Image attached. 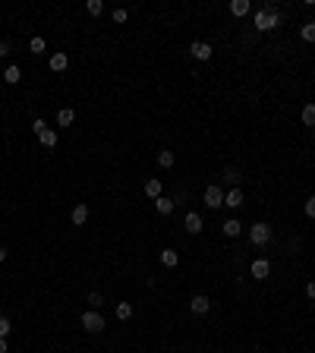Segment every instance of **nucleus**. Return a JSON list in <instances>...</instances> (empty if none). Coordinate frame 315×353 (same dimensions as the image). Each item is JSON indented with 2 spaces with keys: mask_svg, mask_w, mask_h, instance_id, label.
Instances as JSON below:
<instances>
[{
  "mask_svg": "<svg viewBox=\"0 0 315 353\" xmlns=\"http://www.w3.org/2000/svg\"><path fill=\"white\" fill-rule=\"evenodd\" d=\"M274 26H281V13H277V7H265L255 13V29L259 32H271Z\"/></svg>",
  "mask_w": 315,
  "mask_h": 353,
  "instance_id": "1",
  "label": "nucleus"
},
{
  "mask_svg": "<svg viewBox=\"0 0 315 353\" xmlns=\"http://www.w3.org/2000/svg\"><path fill=\"white\" fill-rule=\"evenodd\" d=\"M249 243L252 246H268L271 243V227H268L265 221H255V224L249 227Z\"/></svg>",
  "mask_w": 315,
  "mask_h": 353,
  "instance_id": "2",
  "label": "nucleus"
},
{
  "mask_svg": "<svg viewBox=\"0 0 315 353\" xmlns=\"http://www.w3.org/2000/svg\"><path fill=\"white\" fill-rule=\"evenodd\" d=\"M82 328H85L88 334H98V331H104L108 325H104V315H101V312L88 309V312H82Z\"/></svg>",
  "mask_w": 315,
  "mask_h": 353,
  "instance_id": "3",
  "label": "nucleus"
},
{
  "mask_svg": "<svg viewBox=\"0 0 315 353\" xmlns=\"http://www.w3.org/2000/svg\"><path fill=\"white\" fill-rule=\"evenodd\" d=\"M189 54L195 57V60H212V44H208V41H192L189 44Z\"/></svg>",
  "mask_w": 315,
  "mask_h": 353,
  "instance_id": "4",
  "label": "nucleus"
},
{
  "mask_svg": "<svg viewBox=\"0 0 315 353\" xmlns=\"http://www.w3.org/2000/svg\"><path fill=\"white\" fill-rule=\"evenodd\" d=\"M205 205L208 208H221V205H224V193H221V186H208V190H205Z\"/></svg>",
  "mask_w": 315,
  "mask_h": 353,
  "instance_id": "5",
  "label": "nucleus"
},
{
  "mask_svg": "<svg viewBox=\"0 0 315 353\" xmlns=\"http://www.w3.org/2000/svg\"><path fill=\"white\" fill-rule=\"evenodd\" d=\"M249 272H252V278H259V281H265L268 275H271V262H268V258H255V262H252V268H249Z\"/></svg>",
  "mask_w": 315,
  "mask_h": 353,
  "instance_id": "6",
  "label": "nucleus"
},
{
  "mask_svg": "<svg viewBox=\"0 0 315 353\" xmlns=\"http://www.w3.org/2000/svg\"><path fill=\"white\" fill-rule=\"evenodd\" d=\"M224 205L227 208H240L243 205V190H240V186H230V190L224 193Z\"/></svg>",
  "mask_w": 315,
  "mask_h": 353,
  "instance_id": "7",
  "label": "nucleus"
},
{
  "mask_svg": "<svg viewBox=\"0 0 315 353\" xmlns=\"http://www.w3.org/2000/svg\"><path fill=\"white\" fill-rule=\"evenodd\" d=\"M189 309H192L195 315H205L208 309H212V303H208V297H202V293H199V297L189 300Z\"/></svg>",
  "mask_w": 315,
  "mask_h": 353,
  "instance_id": "8",
  "label": "nucleus"
},
{
  "mask_svg": "<svg viewBox=\"0 0 315 353\" xmlns=\"http://www.w3.org/2000/svg\"><path fill=\"white\" fill-rule=\"evenodd\" d=\"M183 227H186V233H202V215H186V221H183Z\"/></svg>",
  "mask_w": 315,
  "mask_h": 353,
  "instance_id": "9",
  "label": "nucleus"
},
{
  "mask_svg": "<svg viewBox=\"0 0 315 353\" xmlns=\"http://www.w3.org/2000/svg\"><path fill=\"white\" fill-rule=\"evenodd\" d=\"M69 218H73V224H76V227H82L85 221H88V205H82V202H79V205L73 208V215H69Z\"/></svg>",
  "mask_w": 315,
  "mask_h": 353,
  "instance_id": "10",
  "label": "nucleus"
},
{
  "mask_svg": "<svg viewBox=\"0 0 315 353\" xmlns=\"http://www.w3.org/2000/svg\"><path fill=\"white\" fill-rule=\"evenodd\" d=\"M221 230H224V237H240V230H243V224L237 218H227L224 224H221Z\"/></svg>",
  "mask_w": 315,
  "mask_h": 353,
  "instance_id": "11",
  "label": "nucleus"
},
{
  "mask_svg": "<svg viewBox=\"0 0 315 353\" xmlns=\"http://www.w3.org/2000/svg\"><path fill=\"white\" fill-rule=\"evenodd\" d=\"M66 66H69V57H66L63 51H57V54L51 57V69H54V73H63Z\"/></svg>",
  "mask_w": 315,
  "mask_h": 353,
  "instance_id": "12",
  "label": "nucleus"
},
{
  "mask_svg": "<svg viewBox=\"0 0 315 353\" xmlns=\"http://www.w3.org/2000/svg\"><path fill=\"white\" fill-rule=\"evenodd\" d=\"M161 190H164V186H161L158 176H151V180L145 183V196H148V199H161Z\"/></svg>",
  "mask_w": 315,
  "mask_h": 353,
  "instance_id": "13",
  "label": "nucleus"
},
{
  "mask_svg": "<svg viewBox=\"0 0 315 353\" xmlns=\"http://www.w3.org/2000/svg\"><path fill=\"white\" fill-rule=\"evenodd\" d=\"M161 265H164V268H177L180 265L177 249H164V252H161Z\"/></svg>",
  "mask_w": 315,
  "mask_h": 353,
  "instance_id": "14",
  "label": "nucleus"
},
{
  "mask_svg": "<svg viewBox=\"0 0 315 353\" xmlns=\"http://www.w3.org/2000/svg\"><path fill=\"white\" fill-rule=\"evenodd\" d=\"M249 10H252L249 0H233V4H230V13H233V16H246Z\"/></svg>",
  "mask_w": 315,
  "mask_h": 353,
  "instance_id": "15",
  "label": "nucleus"
},
{
  "mask_svg": "<svg viewBox=\"0 0 315 353\" xmlns=\"http://www.w3.org/2000/svg\"><path fill=\"white\" fill-rule=\"evenodd\" d=\"M76 120V114H73V108H60V111H57V123H60V126H69V123H73Z\"/></svg>",
  "mask_w": 315,
  "mask_h": 353,
  "instance_id": "16",
  "label": "nucleus"
},
{
  "mask_svg": "<svg viewBox=\"0 0 315 353\" xmlns=\"http://www.w3.org/2000/svg\"><path fill=\"white\" fill-rule=\"evenodd\" d=\"M38 142H41L44 148H54V145H57V133H54L51 126H48V129H44V133L38 136Z\"/></svg>",
  "mask_w": 315,
  "mask_h": 353,
  "instance_id": "17",
  "label": "nucleus"
},
{
  "mask_svg": "<svg viewBox=\"0 0 315 353\" xmlns=\"http://www.w3.org/2000/svg\"><path fill=\"white\" fill-rule=\"evenodd\" d=\"M117 319L120 322H126V319H133V303H117Z\"/></svg>",
  "mask_w": 315,
  "mask_h": 353,
  "instance_id": "18",
  "label": "nucleus"
},
{
  "mask_svg": "<svg viewBox=\"0 0 315 353\" xmlns=\"http://www.w3.org/2000/svg\"><path fill=\"white\" fill-rule=\"evenodd\" d=\"M155 205H158V215H170V211H173V205H177V202H173V199H164V196H161Z\"/></svg>",
  "mask_w": 315,
  "mask_h": 353,
  "instance_id": "19",
  "label": "nucleus"
},
{
  "mask_svg": "<svg viewBox=\"0 0 315 353\" xmlns=\"http://www.w3.org/2000/svg\"><path fill=\"white\" fill-rule=\"evenodd\" d=\"M4 79L10 82V85H16V82L22 79V69H19V66H7V73H4Z\"/></svg>",
  "mask_w": 315,
  "mask_h": 353,
  "instance_id": "20",
  "label": "nucleus"
},
{
  "mask_svg": "<svg viewBox=\"0 0 315 353\" xmlns=\"http://www.w3.org/2000/svg\"><path fill=\"white\" fill-rule=\"evenodd\" d=\"M299 117H302V123H306V126H315V104H306Z\"/></svg>",
  "mask_w": 315,
  "mask_h": 353,
  "instance_id": "21",
  "label": "nucleus"
},
{
  "mask_svg": "<svg viewBox=\"0 0 315 353\" xmlns=\"http://www.w3.org/2000/svg\"><path fill=\"white\" fill-rule=\"evenodd\" d=\"M299 35H302V41H315V19L306 22V26L299 29Z\"/></svg>",
  "mask_w": 315,
  "mask_h": 353,
  "instance_id": "22",
  "label": "nucleus"
},
{
  "mask_svg": "<svg viewBox=\"0 0 315 353\" xmlns=\"http://www.w3.org/2000/svg\"><path fill=\"white\" fill-rule=\"evenodd\" d=\"M158 164H161V167H173V151H158Z\"/></svg>",
  "mask_w": 315,
  "mask_h": 353,
  "instance_id": "23",
  "label": "nucleus"
},
{
  "mask_svg": "<svg viewBox=\"0 0 315 353\" xmlns=\"http://www.w3.org/2000/svg\"><path fill=\"white\" fill-rule=\"evenodd\" d=\"M85 7H88V13H91V16H101V13H104V4H101V0H88Z\"/></svg>",
  "mask_w": 315,
  "mask_h": 353,
  "instance_id": "24",
  "label": "nucleus"
},
{
  "mask_svg": "<svg viewBox=\"0 0 315 353\" xmlns=\"http://www.w3.org/2000/svg\"><path fill=\"white\" fill-rule=\"evenodd\" d=\"M29 51L32 54H44V38H32L29 41Z\"/></svg>",
  "mask_w": 315,
  "mask_h": 353,
  "instance_id": "25",
  "label": "nucleus"
},
{
  "mask_svg": "<svg viewBox=\"0 0 315 353\" xmlns=\"http://www.w3.org/2000/svg\"><path fill=\"white\" fill-rule=\"evenodd\" d=\"M32 129H35V136H41L44 129H48V123H44L41 117H35V120H32Z\"/></svg>",
  "mask_w": 315,
  "mask_h": 353,
  "instance_id": "26",
  "label": "nucleus"
},
{
  "mask_svg": "<svg viewBox=\"0 0 315 353\" xmlns=\"http://www.w3.org/2000/svg\"><path fill=\"white\" fill-rule=\"evenodd\" d=\"M0 337H10V319L0 315Z\"/></svg>",
  "mask_w": 315,
  "mask_h": 353,
  "instance_id": "27",
  "label": "nucleus"
},
{
  "mask_svg": "<svg viewBox=\"0 0 315 353\" xmlns=\"http://www.w3.org/2000/svg\"><path fill=\"white\" fill-rule=\"evenodd\" d=\"M101 303H104V297H101V293H88V306H91V309H98Z\"/></svg>",
  "mask_w": 315,
  "mask_h": 353,
  "instance_id": "28",
  "label": "nucleus"
},
{
  "mask_svg": "<svg viewBox=\"0 0 315 353\" xmlns=\"http://www.w3.org/2000/svg\"><path fill=\"white\" fill-rule=\"evenodd\" d=\"M302 211H306V218H315V196L309 199L306 205H302Z\"/></svg>",
  "mask_w": 315,
  "mask_h": 353,
  "instance_id": "29",
  "label": "nucleus"
},
{
  "mask_svg": "<svg viewBox=\"0 0 315 353\" xmlns=\"http://www.w3.org/2000/svg\"><path fill=\"white\" fill-rule=\"evenodd\" d=\"M224 176H227V180H230V186H237V183H240V173H237V170H227Z\"/></svg>",
  "mask_w": 315,
  "mask_h": 353,
  "instance_id": "30",
  "label": "nucleus"
},
{
  "mask_svg": "<svg viewBox=\"0 0 315 353\" xmlns=\"http://www.w3.org/2000/svg\"><path fill=\"white\" fill-rule=\"evenodd\" d=\"M114 22H126V10H123V7L114 10Z\"/></svg>",
  "mask_w": 315,
  "mask_h": 353,
  "instance_id": "31",
  "label": "nucleus"
},
{
  "mask_svg": "<svg viewBox=\"0 0 315 353\" xmlns=\"http://www.w3.org/2000/svg\"><path fill=\"white\" fill-rule=\"evenodd\" d=\"M306 297L315 300V281H309V284H306Z\"/></svg>",
  "mask_w": 315,
  "mask_h": 353,
  "instance_id": "32",
  "label": "nucleus"
},
{
  "mask_svg": "<svg viewBox=\"0 0 315 353\" xmlns=\"http://www.w3.org/2000/svg\"><path fill=\"white\" fill-rule=\"evenodd\" d=\"M10 54V44H4V41H0V57H7Z\"/></svg>",
  "mask_w": 315,
  "mask_h": 353,
  "instance_id": "33",
  "label": "nucleus"
},
{
  "mask_svg": "<svg viewBox=\"0 0 315 353\" xmlns=\"http://www.w3.org/2000/svg\"><path fill=\"white\" fill-rule=\"evenodd\" d=\"M0 353H7V337H0Z\"/></svg>",
  "mask_w": 315,
  "mask_h": 353,
  "instance_id": "34",
  "label": "nucleus"
},
{
  "mask_svg": "<svg viewBox=\"0 0 315 353\" xmlns=\"http://www.w3.org/2000/svg\"><path fill=\"white\" fill-rule=\"evenodd\" d=\"M0 262H7V249H4V246H0Z\"/></svg>",
  "mask_w": 315,
  "mask_h": 353,
  "instance_id": "35",
  "label": "nucleus"
},
{
  "mask_svg": "<svg viewBox=\"0 0 315 353\" xmlns=\"http://www.w3.org/2000/svg\"><path fill=\"white\" fill-rule=\"evenodd\" d=\"M255 353H265V350H255Z\"/></svg>",
  "mask_w": 315,
  "mask_h": 353,
  "instance_id": "36",
  "label": "nucleus"
}]
</instances>
